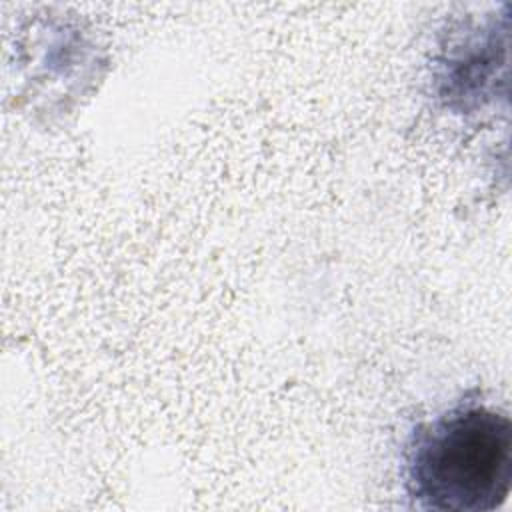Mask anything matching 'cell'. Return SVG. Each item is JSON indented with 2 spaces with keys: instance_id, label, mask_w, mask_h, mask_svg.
<instances>
[{
  "instance_id": "1",
  "label": "cell",
  "mask_w": 512,
  "mask_h": 512,
  "mask_svg": "<svg viewBox=\"0 0 512 512\" xmlns=\"http://www.w3.org/2000/svg\"><path fill=\"white\" fill-rule=\"evenodd\" d=\"M400 476L410 506L434 512H492L512 488L510 416L458 400L418 422L402 446Z\"/></svg>"
},
{
  "instance_id": "2",
  "label": "cell",
  "mask_w": 512,
  "mask_h": 512,
  "mask_svg": "<svg viewBox=\"0 0 512 512\" xmlns=\"http://www.w3.org/2000/svg\"><path fill=\"white\" fill-rule=\"evenodd\" d=\"M508 20L498 26L496 14L448 34L434 62L436 98L454 112H472L494 100L500 70L508 62Z\"/></svg>"
}]
</instances>
